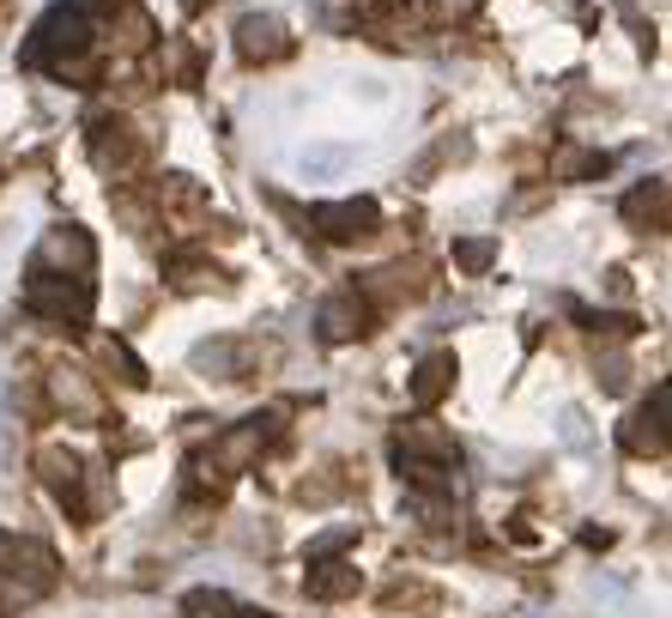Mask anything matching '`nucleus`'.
Segmentation results:
<instances>
[{"mask_svg":"<svg viewBox=\"0 0 672 618\" xmlns=\"http://www.w3.org/2000/svg\"><path fill=\"white\" fill-rule=\"evenodd\" d=\"M92 267H97V243H92V230H80V225L43 230V243H37V255H31L37 279H85Z\"/></svg>","mask_w":672,"mask_h":618,"instance_id":"obj_3","label":"nucleus"},{"mask_svg":"<svg viewBox=\"0 0 672 618\" xmlns=\"http://www.w3.org/2000/svg\"><path fill=\"white\" fill-rule=\"evenodd\" d=\"M436 19H461V12H473V0H436Z\"/></svg>","mask_w":672,"mask_h":618,"instance_id":"obj_30","label":"nucleus"},{"mask_svg":"<svg viewBox=\"0 0 672 618\" xmlns=\"http://www.w3.org/2000/svg\"><path fill=\"white\" fill-rule=\"evenodd\" d=\"M490 261H497V237H461L455 243V267L461 274H490Z\"/></svg>","mask_w":672,"mask_h":618,"instance_id":"obj_18","label":"nucleus"},{"mask_svg":"<svg viewBox=\"0 0 672 618\" xmlns=\"http://www.w3.org/2000/svg\"><path fill=\"white\" fill-rule=\"evenodd\" d=\"M279 436V419L273 412H255V419H242L237 431H225L213 443V473H242V467H255L261 461V449Z\"/></svg>","mask_w":672,"mask_h":618,"instance_id":"obj_6","label":"nucleus"},{"mask_svg":"<svg viewBox=\"0 0 672 618\" xmlns=\"http://www.w3.org/2000/svg\"><path fill=\"white\" fill-rule=\"evenodd\" d=\"M370 298H400V291H418V267H382V274H370Z\"/></svg>","mask_w":672,"mask_h":618,"instance_id":"obj_21","label":"nucleus"},{"mask_svg":"<svg viewBox=\"0 0 672 618\" xmlns=\"http://www.w3.org/2000/svg\"><path fill=\"white\" fill-rule=\"evenodd\" d=\"M183 612L188 618H237L225 588H194V595H183Z\"/></svg>","mask_w":672,"mask_h":618,"instance_id":"obj_19","label":"nucleus"},{"mask_svg":"<svg viewBox=\"0 0 672 618\" xmlns=\"http://www.w3.org/2000/svg\"><path fill=\"white\" fill-rule=\"evenodd\" d=\"M352 539H358V522H345V527H328V534H316V539H309V564H316V558H333V552H345Z\"/></svg>","mask_w":672,"mask_h":618,"instance_id":"obj_24","label":"nucleus"},{"mask_svg":"<svg viewBox=\"0 0 672 618\" xmlns=\"http://www.w3.org/2000/svg\"><path fill=\"white\" fill-rule=\"evenodd\" d=\"M85 37H92V19H85V12H73V7L43 12L31 43H24V68H49V61L73 55V49H85Z\"/></svg>","mask_w":672,"mask_h":618,"instance_id":"obj_4","label":"nucleus"},{"mask_svg":"<svg viewBox=\"0 0 672 618\" xmlns=\"http://www.w3.org/2000/svg\"><path fill=\"white\" fill-rule=\"evenodd\" d=\"M37 467H43V480L55 485V492H73V485H80V455H68L61 443H49L43 455H37Z\"/></svg>","mask_w":672,"mask_h":618,"instance_id":"obj_16","label":"nucleus"},{"mask_svg":"<svg viewBox=\"0 0 672 618\" xmlns=\"http://www.w3.org/2000/svg\"><path fill=\"white\" fill-rule=\"evenodd\" d=\"M103 358H110V364H115V370H122V377H127V382H134V389H139V382H146V364H139V358H134V352H127V346H122V340H103Z\"/></svg>","mask_w":672,"mask_h":618,"instance_id":"obj_27","label":"nucleus"},{"mask_svg":"<svg viewBox=\"0 0 672 618\" xmlns=\"http://www.w3.org/2000/svg\"><path fill=\"white\" fill-rule=\"evenodd\" d=\"M600 382H606V394H624V382H630V358H624V352H606V358H600Z\"/></svg>","mask_w":672,"mask_h":618,"instance_id":"obj_28","label":"nucleus"},{"mask_svg":"<svg viewBox=\"0 0 672 618\" xmlns=\"http://www.w3.org/2000/svg\"><path fill=\"white\" fill-rule=\"evenodd\" d=\"M352 164H358V146H345V140H321V146L297 152V171H303L309 183H333V176H345Z\"/></svg>","mask_w":672,"mask_h":618,"instance_id":"obj_12","label":"nucleus"},{"mask_svg":"<svg viewBox=\"0 0 672 618\" xmlns=\"http://www.w3.org/2000/svg\"><path fill=\"white\" fill-rule=\"evenodd\" d=\"M92 158H97V171H127V164H139V134H134V122H122V115L97 122V127H92Z\"/></svg>","mask_w":672,"mask_h":618,"instance_id":"obj_9","label":"nucleus"},{"mask_svg":"<svg viewBox=\"0 0 672 618\" xmlns=\"http://www.w3.org/2000/svg\"><path fill=\"white\" fill-rule=\"evenodd\" d=\"M309 225H316L328 243H364V237H376L382 206L370 195H358V200H316L309 206Z\"/></svg>","mask_w":672,"mask_h":618,"instance_id":"obj_5","label":"nucleus"},{"mask_svg":"<svg viewBox=\"0 0 672 618\" xmlns=\"http://www.w3.org/2000/svg\"><path fill=\"white\" fill-rule=\"evenodd\" d=\"M237 618H273V612H237Z\"/></svg>","mask_w":672,"mask_h":618,"instance_id":"obj_33","label":"nucleus"},{"mask_svg":"<svg viewBox=\"0 0 672 618\" xmlns=\"http://www.w3.org/2000/svg\"><path fill=\"white\" fill-rule=\"evenodd\" d=\"M624 218H630V225H642V218H654V225H661V218H666V188H661V183H654V188H637V195L624 200Z\"/></svg>","mask_w":672,"mask_h":618,"instance_id":"obj_22","label":"nucleus"},{"mask_svg":"<svg viewBox=\"0 0 672 618\" xmlns=\"http://www.w3.org/2000/svg\"><path fill=\"white\" fill-rule=\"evenodd\" d=\"M558 436H564V449H588L593 436H588V419H581V406H564L558 412Z\"/></svg>","mask_w":672,"mask_h":618,"instance_id":"obj_26","label":"nucleus"},{"mask_svg":"<svg viewBox=\"0 0 672 618\" xmlns=\"http://www.w3.org/2000/svg\"><path fill=\"white\" fill-rule=\"evenodd\" d=\"M618 443H624L630 455H661V449H666V382L654 389V401L642 406L624 431H618Z\"/></svg>","mask_w":672,"mask_h":618,"instance_id":"obj_10","label":"nucleus"},{"mask_svg":"<svg viewBox=\"0 0 672 618\" xmlns=\"http://www.w3.org/2000/svg\"><path fill=\"white\" fill-rule=\"evenodd\" d=\"M55 552L31 534H0V600L24 607V600H43L55 588Z\"/></svg>","mask_w":672,"mask_h":618,"instance_id":"obj_1","label":"nucleus"},{"mask_svg":"<svg viewBox=\"0 0 672 618\" xmlns=\"http://www.w3.org/2000/svg\"><path fill=\"white\" fill-rule=\"evenodd\" d=\"M309 600H352L358 588H364V576H358V564H345V558H333V564H309Z\"/></svg>","mask_w":672,"mask_h":618,"instance_id":"obj_13","label":"nucleus"},{"mask_svg":"<svg viewBox=\"0 0 672 618\" xmlns=\"http://www.w3.org/2000/svg\"><path fill=\"white\" fill-rule=\"evenodd\" d=\"M576 316H581V321H588V328H593V333H612V340H630V333H637V328H642V321H637V316H600V309H576Z\"/></svg>","mask_w":672,"mask_h":618,"instance_id":"obj_25","label":"nucleus"},{"mask_svg":"<svg viewBox=\"0 0 672 618\" xmlns=\"http://www.w3.org/2000/svg\"><path fill=\"white\" fill-rule=\"evenodd\" d=\"M110 31L122 37V49H146L152 37H158V31H152V19H146L139 7H115V12H110Z\"/></svg>","mask_w":672,"mask_h":618,"instance_id":"obj_17","label":"nucleus"},{"mask_svg":"<svg viewBox=\"0 0 672 618\" xmlns=\"http://www.w3.org/2000/svg\"><path fill=\"white\" fill-rule=\"evenodd\" d=\"M242 364H249V346H242V340H206V346H194V370H213L218 382H237Z\"/></svg>","mask_w":672,"mask_h":618,"instance_id":"obj_14","label":"nucleus"},{"mask_svg":"<svg viewBox=\"0 0 672 618\" xmlns=\"http://www.w3.org/2000/svg\"><path fill=\"white\" fill-rule=\"evenodd\" d=\"M170 279L183 291H206V286H218V267L194 261V255H170Z\"/></svg>","mask_w":672,"mask_h":618,"instance_id":"obj_20","label":"nucleus"},{"mask_svg":"<svg viewBox=\"0 0 672 618\" xmlns=\"http://www.w3.org/2000/svg\"><path fill=\"white\" fill-rule=\"evenodd\" d=\"M55 394H61V401H73V406H85V412L97 406V401H92V389H85L80 377H68V370H61V377H55Z\"/></svg>","mask_w":672,"mask_h":618,"instance_id":"obj_29","label":"nucleus"},{"mask_svg":"<svg viewBox=\"0 0 672 618\" xmlns=\"http://www.w3.org/2000/svg\"><path fill=\"white\" fill-rule=\"evenodd\" d=\"M24 309L37 321H49V328H85L97 309V291H92V279H31Z\"/></svg>","mask_w":672,"mask_h":618,"instance_id":"obj_2","label":"nucleus"},{"mask_svg":"<svg viewBox=\"0 0 672 618\" xmlns=\"http://www.w3.org/2000/svg\"><path fill=\"white\" fill-rule=\"evenodd\" d=\"M606 171H612V158L593 152V146H564L558 158H551V176H558V183H588V176H606Z\"/></svg>","mask_w":672,"mask_h":618,"instance_id":"obj_15","label":"nucleus"},{"mask_svg":"<svg viewBox=\"0 0 672 618\" xmlns=\"http://www.w3.org/2000/svg\"><path fill=\"white\" fill-rule=\"evenodd\" d=\"M406 509L418 515L424 527H448V522H455V504H448V492H443V497H424V492H412V497H406Z\"/></svg>","mask_w":672,"mask_h":618,"instance_id":"obj_23","label":"nucleus"},{"mask_svg":"<svg viewBox=\"0 0 672 618\" xmlns=\"http://www.w3.org/2000/svg\"><path fill=\"white\" fill-rule=\"evenodd\" d=\"M237 55L249 61V68H273V61H286L291 55L286 19H273V12H242L237 19Z\"/></svg>","mask_w":672,"mask_h":618,"instance_id":"obj_7","label":"nucleus"},{"mask_svg":"<svg viewBox=\"0 0 672 618\" xmlns=\"http://www.w3.org/2000/svg\"><path fill=\"white\" fill-rule=\"evenodd\" d=\"M316 328L328 346H345V340H358V333H370V298L358 286L333 291V298L316 309Z\"/></svg>","mask_w":672,"mask_h":618,"instance_id":"obj_8","label":"nucleus"},{"mask_svg":"<svg viewBox=\"0 0 672 618\" xmlns=\"http://www.w3.org/2000/svg\"><path fill=\"white\" fill-rule=\"evenodd\" d=\"M448 389H455V352H431V358H418V370H412V382H406L412 406L431 412Z\"/></svg>","mask_w":672,"mask_h":618,"instance_id":"obj_11","label":"nucleus"},{"mask_svg":"<svg viewBox=\"0 0 672 618\" xmlns=\"http://www.w3.org/2000/svg\"><path fill=\"white\" fill-rule=\"evenodd\" d=\"M7 436H12V419H7V394H0V467H7Z\"/></svg>","mask_w":672,"mask_h":618,"instance_id":"obj_31","label":"nucleus"},{"mask_svg":"<svg viewBox=\"0 0 672 618\" xmlns=\"http://www.w3.org/2000/svg\"><path fill=\"white\" fill-rule=\"evenodd\" d=\"M183 7H188V12H200V7H206V0H183Z\"/></svg>","mask_w":672,"mask_h":618,"instance_id":"obj_32","label":"nucleus"}]
</instances>
